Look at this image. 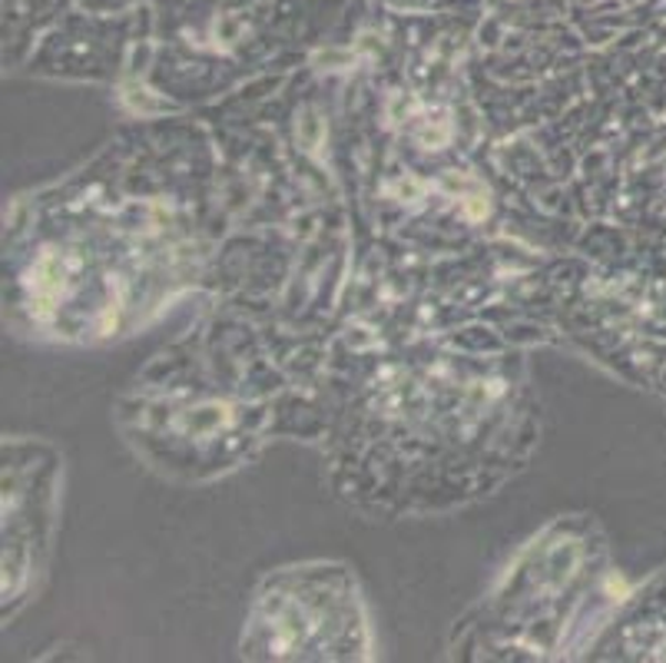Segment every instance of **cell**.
Returning <instances> with one entry per match:
<instances>
[]
</instances>
